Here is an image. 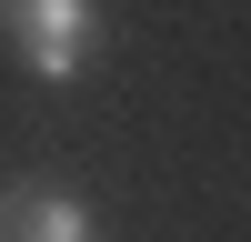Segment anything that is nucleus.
I'll return each mask as SVG.
<instances>
[{"instance_id": "f257e3e1", "label": "nucleus", "mask_w": 251, "mask_h": 242, "mask_svg": "<svg viewBox=\"0 0 251 242\" xmlns=\"http://www.w3.org/2000/svg\"><path fill=\"white\" fill-rule=\"evenodd\" d=\"M10 40H20L30 81H80L91 40H100V10L91 0H10Z\"/></svg>"}, {"instance_id": "f03ea898", "label": "nucleus", "mask_w": 251, "mask_h": 242, "mask_svg": "<svg viewBox=\"0 0 251 242\" xmlns=\"http://www.w3.org/2000/svg\"><path fill=\"white\" fill-rule=\"evenodd\" d=\"M0 242H91V202L60 182H10L0 192Z\"/></svg>"}, {"instance_id": "7ed1b4c3", "label": "nucleus", "mask_w": 251, "mask_h": 242, "mask_svg": "<svg viewBox=\"0 0 251 242\" xmlns=\"http://www.w3.org/2000/svg\"><path fill=\"white\" fill-rule=\"evenodd\" d=\"M0 20H10V0H0Z\"/></svg>"}]
</instances>
